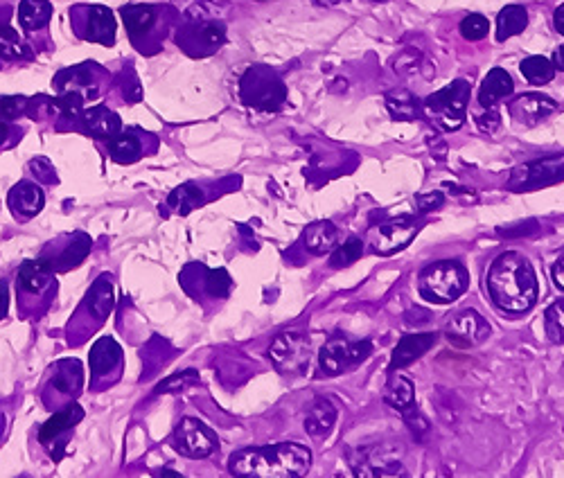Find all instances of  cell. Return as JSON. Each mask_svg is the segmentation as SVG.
I'll use <instances>...</instances> for the list:
<instances>
[{
    "instance_id": "cell-1",
    "label": "cell",
    "mask_w": 564,
    "mask_h": 478,
    "mask_svg": "<svg viewBox=\"0 0 564 478\" xmlns=\"http://www.w3.org/2000/svg\"><path fill=\"white\" fill-rule=\"evenodd\" d=\"M310 465L312 451L301 442L240 449L228 460L231 474L244 478H294L303 476Z\"/></svg>"
},
{
    "instance_id": "cell-2",
    "label": "cell",
    "mask_w": 564,
    "mask_h": 478,
    "mask_svg": "<svg viewBox=\"0 0 564 478\" xmlns=\"http://www.w3.org/2000/svg\"><path fill=\"white\" fill-rule=\"evenodd\" d=\"M492 303L508 314H524L537 300V276L522 253L499 255L488 273Z\"/></svg>"
},
{
    "instance_id": "cell-3",
    "label": "cell",
    "mask_w": 564,
    "mask_h": 478,
    "mask_svg": "<svg viewBox=\"0 0 564 478\" xmlns=\"http://www.w3.org/2000/svg\"><path fill=\"white\" fill-rule=\"evenodd\" d=\"M55 267L48 258L25 260L16 273V294L23 316H41L57 294Z\"/></svg>"
},
{
    "instance_id": "cell-4",
    "label": "cell",
    "mask_w": 564,
    "mask_h": 478,
    "mask_svg": "<svg viewBox=\"0 0 564 478\" xmlns=\"http://www.w3.org/2000/svg\"><path fill=\"white\" fill-rule=\"evenodd\" d=\"M113 307H116L113 278L109 273H102V276L93 282V287L88 289L82 305H79L77 314L73 316V323H70V339L75 343L84 341L88 332H95L100 325H104V321L111 316Z\"/></svg>"
},
{
    "instance_id": "cell-5",
    "label": "cell",
    "mask_w": 564,
    "mask_h": 478,
    "mask_svg": "<svg viewBox=\"0 0 564 478\" xmlns=\"http://www.w3.org/2000/svg\"><path fill=\"white\" fill-rule=\"evenodd\" d=\"M467 282H470V278H467L463 264L443 260L429 264V267L420 273L418 289L420 296L429 300V303L449 305L465 294Z\"/></svg>"
},
{
    "instance_id": "cell-6",
    "label": "cell",
    "mask_w": 564,
    "mask_h": 478,
    "mask_svg": "<svg viewBox=\"0 0 564 478\" xmlns=\"http://www.w3.org/2000/svg\"><path fill=\"white\" fill-rule=\"evenodd\" d=\"M122 21L127 25L129 39L140 52L156 50L170 28V10L158 5H127L122 7Z\"/></svg>"
},
{
    "instance_id": "cell-7",
    "label": "cell",
    "mask_w": 564,
    "mask_h": 478,
    "mask_svg": "<svg viewBox=\"0 0 564 478\" xmlns=\"http://www.w3.org/2000/svg\"><path fill=\"white\" fill-rule=\"evenodd\" d=\"M240 100L255 111H278L287 100V86L269 66H251L240 79Z\"/></svg>"
},
{
    "instance_id": "cell-8",
    "label": "cell",
    "mask_w": 564,
    "mask_h": 478,
    "mask_svg": "<svg viewBox=\"0 0 564 478\" xmlns=\"http://www.w3.org/2000/svg\"><path fill=\"white\" fill-rule=\"evenodd\" d=\"M467 102H470V84L465 79H456L440 88L438 93L429 95L422 102V111L431 120V125L443 131H456L465 122Z\"/></svg>"
},
{
    "instance_id": "cell-9",
    "label": "cell",
    "mask_w": 564,
    "mask_h": 478,
    "mask_svg": "<svg viewBox=\"0 0 564 478\" xmlns=\"http://www.w3.org/2000/svg\"><path fill=\"white\" fill-rule=\"evenodd\" d=\"M84 388V368L77 359H61L50 368L41 386V402L50 413L77 402Z\"/></svg>"
},
{
    "instance_id": "cell-10",
    "label": "cell",
    "mask_w": 564,
    "mask_h": 478,
    "mask_svg": "<svg viewBox=\"0 0 564 478\" xmlns=\"http://www.w3.org/2000/svg\"><path fill=\"white\" fill-rule=\"evenodd\" d=\"M88 368H91V388L95 393L116 386L122 379V373H125L122 345L113 336H100L93 343L91 354H88Z\"/></svg>"
},
{
    "instance_id": "cell-11",
    "label": "cell",
    "mask_w": 564,
    "mask_h": 478,
    "mask_svg": "<svg viewBox=\"0 0 564 478\" xmlns=\"http://www.w3.org/2000/svg\"><path fill=\"white\" fill-rule=\"evenodd\" d=\"M273 366L282 375H303L312 361V343L303 332H282L269 348Z\"/></svg>"
},
{
    "instance_id": "cell-12",
    "label": "cell",
    "mask_w": 564,
    "mask_h": 478,
    "mask_svg": "<svg viewBox=\"0 0 564 478\" xmlns=\"http://www.w3.org/2000/svg\"><path fill=\"white\" fill-rule=\"evenodd\" d=\"M79 39L113 46L116 43V16L104 5H79L70 10Z\"/></svg>"
},
{
    "instance_id": "cell-13",
    "label": "cell",
    "mask_w": 564,
    "mask_h": 478,
    "mask_svg": "<svg viewBox=\"0 0 564 478\" xmlns=\"http://www.w3.org/2000/svg\"><path fill=\"white\" fill-rule=\"evenodd\" d=\"M82 420H84V409L73 402L64 406V409L52 413L48 422H43V427L39 429V442L50 451L52 458L61 460L66 456L70 436H73L75 427Z\"/></svg>"
},
{
    "instance_id": "cell-14",
    "label": "cell",
    "mask_w": 564,
    "mask_h": 478,
    "mask_svg": "<svg viewBox=\"0 0 564 478\" xmlns=\"http://www.w3.org/2000/svg\"><path fill=\"white\" fill-rule=\"evenodd\" d=\"M370 352H373V343L368 339L350 341L348 336H332V339L323 345L319 364L325 375L334 377L361 364V361L368 359Z\"/></svg>"
},
{
    "instance_id": "cell-15",
    "label": "cell",
    "mask_w": 564,
    "mask_h": 478,
    "mask_svg": "<svg viewBox=\"0 0 564 478\" xmlns=\"http://www.w3.org/2000/svg\"><path fill=\"white\" fill-rule=\"evenodd\" d=\"M174 449L188 458H208L217 449V436L201 420L183 418L174 429Z\"/></svg>"
},
{
    "instance_id": "cell-16",
    "label": "cell",
    "mask_w": 564,
    "mask_h": 478,
    "mask_svg": "<svg viewBox=\"0 0 564 478\" xmlns=\"http://www.w3.org/2000/svg\"><path fill=\"white\" fill-rule=\"evenodd\" d=\"M562 179H564V156H549L517 167L513 176H510L508 188L535 190V188H544V185L558 183Z\"/></svg>"
},
{
    "instance_id": "cell-17",
    "label": "cell",
    "mask_w": 564,
    "mask_h": 478,
    "mask_svg": "<svg viewBox=\"0 0 564 478\" xmlns=\"http://www.w3.org/2000/svg\"><path fill=\"white\" fill-rule=\"evenodd\" d=\"M447 341L456 348H474L490 336V325L477 309H463L445 325Z\"/></svg>"
},
{
    "instance_id": "cell-18",
    "label": "cell",
    "mask_w": 564,
    "mask_h": 478,
    "mask_svg": "<svg viewBox=\"0 0 564 478\" xmlns=\"http://www.w3.org/2000/svg\"><path fill=\"white\" fill-rule=\"evenodd\" d=\"M226 28L219 21H195L183 32L179 30V46H183L190 55L204 57L224 46Z\"/></svg>"
},
{
    "instance_id": "cell-19",
    "label": "cell",
    "mask_w": 564,
    "mask_h": 478,
    "mask_svg": "<svg viewBox=\"0 0 564 478\" xmlns=\"http://www.w3.org/2000/svg\"><path fill=\"white\" fill-rule=\"evenodd\" d=\"M418 233V224L411 217L391 219L386 224L370 230V246L375 253L391 255L407 246Z\"/></svg>"
},
{
    "instance_id": "cell-20",
    "label": "cell",
    "mask_w": 564,
    "mask_h": 478,
    "mask_svg": "<svg viewBox=\"0 0 564 478\" xmlns=\"http://www.w3.org/2000/svg\"><path fill=\"white\" fill-rule=\"evenodd\" d=\"M558 111V104H555L549 95H542V93H526V95H519L517 100L510 104V115L517 122H522V125H540L546 118H551V115Z\"/></svg>"
},
{
    "instance_id": "cell-21",
    "label": "cell",
    "mask_w": 564,
    "mask_h": 478,
    "mask_svg": "<svg viewBox=\"0 0 564 478\" xmlns=\"http://www.w3.org/2000/svg\"><path fill=\"white\" fill-rule=\"evenodd\" d=\"M77 122L84 134L98 140H109L122 129L120 115L116 111L107 109V106H91V109H84L79 113Z\"/></svg>"
},
{
    "instance_id": "cell-22",
    "label": "cell",
    "mask_w": 564,
    "mask_h": 478,
    "mask_svg": "<svg viewBox=\"0 0 564 478\" xmlns=\"http://www.w3.org/2000/svg\"><path fill=\"white\" fill-rule=\"evenodd\" d=\"M7 203H10V210L14 212L16 219L28 221L32 217H37L43 206H46V194H43L37 183L21 181L10 190Z\"/></svg>"
},
{
    "instance_id": "cell-23",
    "label": "cell",
    "mask_w": 564,
    "mask_h": 478,
    "mask_svg": "<svg viewBox=\"0 0 564 478\" xmlns=\"http://www.w3.org/2000/svg\"><path fill=\"white\" fill-rule=\"evenodd\" d=\"M111 161L120 165H134L147 154L145 136L138 134L136 129H120L116 136L107 140Z\"/></svg>"
},
{
    "instance_id": "cell-24",
    "label": "cell",
    "mask_w": 564,
    "mask_h": 478,
    "mask_svg": "<svg viewBox=\"0 0 564 478\" xmlns=\"http://www.w3.org/2000/svg\"><path fill=\"white\" fill-rule=\"evenodd\" d=\"M438 341V334L434 332H427V334H409V336H402L400 343L395 345L393 350V359H391V370H402L407 368L413 361L420 359L422 354L427 350H431Z\"/></svg>"
},
{
    "instance_id": "cell-25",
    "label": "cell",
    "mask_w": 564,
    "mask_h": 478,
    "mask_svg": "<svg viewBox=\"0 0 564 478\" xmlns=\"http://www.w3.org/2000/svg\"><path fill=\"white\" fill-rule=\"evenodd\" d=\"M95 64H86L82 68L66 70L59 75V93H75L84 102H91L100 95V86L95 84Z\"/></svg>"
},
{
    "instance_id": "cell-26",
    "label": "cell",
    "mask_w": 564,
    "mask_h": 478,
    "mask_svg": "<svg viewBox=\"0 0 564 478\" xmlns=\"http://www.w3.org/2000/svg\"><path fill=\"white\" fill-rule=\"evenodd\" d=\"M64 246H61V251L55 255V258H48L55 271H70L79 267L86 260V255L91 253V246H93V239L88 237L86 233H75V235H64ZM46 258V255H43Z\"/></svg>"
},
{
    "instance_id": "cell-27",
    "label": "cell",
    "mask_w": 564,
    "mask_h": 478,
    "mask_svg": "<svg viewBox=\"0 0 564 478\" xmlns=\"http://www.w3.org/2000/svg\"><path fill=\"white\" fill-rule=\"evenodd\" d=\"M513 91H515L513 77H510L504 68H495V70H490L486 79H483L481 91H479V102L483 109H495L501 100H506V97L513 95Z\"/></svg>"
},
{
    "instance_id": "cell-28",
    "label": "cell",
    "mask_w": 564,
    "mask_h": 478,
    "mask_svg": "<svg viewBox=\"0 0 564 478\" xmlns=\"http://www.w3.org/2000/svg\"><path fill=\"white\" fill-rule=\"evenodd\" d=\"M334 422H337V406L328 397H319L305 415V431L312 438H328Z\"/></svg>"
},
{
    "instance_id": "cell-29",
    "label": "cell",
    "mask_w": 564,
    "mask_h": 478,
    "mask_svg": "<svg viewBox=\"0 0 564 478\" xmlns=\"http://www.w3.org/2000/svg\"><path fill=\"white\" fill-rule=\"evenodd\" d=\"M339 230L332 221H314L312 226H307L303 233V246L314 255H325L332 253L334 246H337Z\"/></svg>"
},
{
    "instance_id": "cell-30",
    "label": "cell",
    "mask_w": 564,
    "mask_h": 478,
    "mask_svg": "<svg viewBox=\"0 0 564 478\" xmlns=\"http://www.w3.org/2000/svg\"><path fill=\"white\" fill-rule=\"evenodd\" d=\"M384 400L386 404L393 406V409L400 411L402 415H409L416 411V393H413V384L402 375H393L389 379Z\"/></svg>"
},
{
    "instance_id": "cell-31",
    "label": "cell",
    "mask_w": 564,
    "mask_h": 478,
    "mask_svg": "<svg viewBox=\"0 0 564 478\" xmlns=\"http://www.w3.org/2000/svg\"><path fill=\"white\" fill-rule=\"evenodd\" d=\"M52 19V7L48 0H23L19 5V23L23 30L37 32L46 28Z\"/></svg>"
},
{
    "instance_id": "cell-32",
    "label": "cell",
    "mask_w": 564,
    "mask_h": 478,
    "mask_svg": "<svg viewBox=\"0 0 564 478\" xmlns=\"http://www.w3.org/2000/svg\"><path fill=\"white\" fill-rule=\"evenodd\" d=\"M528 25L526 7L522 5H508L497 16V39L506 41L513 39L517 34H522Z\"/></svg>"
},
{
    "instance_id": "cell-33",
    "label": "cell",
    "mask_w": 564,
    "mask_h": 478,
    "mask_svg": "<svg viewBox=\"0 0 564 478\" xmlns=\"http://www.w3.org/2000/svg\"><path fill=\"white\" fill-rule=\"evenodd\" d=\"M201 203H204V192H201V188L195 183H183L167 197V206H170V210H174L176 215H190Z\"/></svg>"
},
{
    "instance_id": "cell-34",
    "label": "cell",
    "mask_w": 564,
    "mask_h": 478,
    "mask_svg": "<svg viewBox=\"0 0 564 478\" xmlns=\"http://www.w3.org/2000/svg\"><path fill=\"white\" fill-rule=\"evenodd\" d=\"M386 109H389V113L395 120L409 122V120L418 118L422 106L409 91H393L386 95Z\"/></svg>"
},
{
    "instance_id": "cell-35",
    "label": "cell",
    "mask_w": 564,
    "mask_h": 478,
    "mask_svg": "<svg viewBox=\"0 0 564 478\" xmlns=\"http://www.w3.org/2000/svg\"><path fill=\"white\" fill-rule=\"evenodd\" d=\"M519 70H522V75L528 84L533 86H542V84H549L551 79L555 77V66L551 59L540 57V55H533V57H526L522 64H519Z\"/></svg>"
},
{
    "instance_id": "cell-36",
    "label": "cell",
    "mask_w": 564,
    "mask_h": 478,
    "mask_svg": "<svg viewBox=\"0 0 564 478\" xmlns=\"http://www.w3.org/2000/svg\"><path fill=\"white\" fill-rule=\"evenodd\" d=\"M28 43L23 41V37L10 25H3L0 28V57L3 59H23L28 57Z\"/></svg>"
},
{
    "instance_id": "cell-37",
    "label": "cell",
    "mask_w": 564,
    "mask_h": 478,
    "mask_svg": "<svg viewBox=\"0 0 564 478\" xmlns=\"http://www.w3.org/2000/svg\"><path fill=\"white\" fill-rule=\"evenodd\" d=\"M361 255H364V242H361L359 237H350L346 244L332 251L330 264H332L334 269L350 267V264H355L361 258Z\"/></svg>"
},
{
    "instance_id": "cell-38",
    "label": "cell",
    "mask_w": 564,
    "mask_h": 478,
    "mask_svg": "<svg viewBox=\"0 0 564 478\" xmlns=\"http://www.w3.org/2000/svg\"><path fill=\"white\" fill-rule=\"evenodd\" d=\"M544 330L553 343H564V300H558L546 309Z\"/></svg>"
},
{
    "instance_id": "cell-39",
    "label": "cell",
    "mask_w": 564,
    "mask_h": 478,
    "mask_svg": "<svg viewBox=\"0 0 564 478\" xmlns=\"http://www.w3.org/2000/svg\"><path fill=\"white\" fill-rule=\"evenodd\" d=\"M233 289V278L226 269H210L206 271V291L213 298H226Z\"/></svg>"
},
{
    "instance_id": "cell-40",
    "label": "cell",
    "mask_w": 564,
    "mask_h": 478,
    "mask_svg": "<svg viewBox=\"0 0 564 478\" xmlns=\"http://www.w3.org/2000/svg\"><path fill=\"white\" fill-rule=\"evenodd\" d=\"M199 384V375H197V370H183V373H176L172 375L170 379H165V382H161L156 386V395H163V393H179L183 391V388H188V386H195Z\"/></svg>"
},
{
    "instance_id": "cell-41",
    "label": "cell",
    "mask_w": 564,
    "mask_h": 478,
    "mask_svg": "<svg viewBox=\"0 0 564 478\" xmlns=\"http://www.w3.org/2000/svg\"><path fill=\"white\" fill-rule=\"evenodd\" d=\"M488 30H490V23H488L486 16H481V14H470L461 21V34H463V39H467V41L486 39Z\"/></svg>"
},
{
    "instance_id": "cell-42",
    "label": "cell",
    "mask_w": 564,
    "mask_h": 478,
    "mask_svg": "<svg viewBox=\"0 0 564 478\" xmlns=\"http://www.w3.org/2000/svg\"><path fill=\"white\" fill-rule=\"evenodd\" d=\"M28 106H30V102L21 95L0 97V120H5V122L19 120L21 115L28 113Z\"/></svg>"
},
{
    "instance_id": "cell-43",
    "label": "cell",
    "mask_w": 564,
    "mask_h": 478,
    "mask_svg": "<svg viewBox=\"0 0 564 478\" xmlns=\"http://www.w3.org/2000/svg\"><path fill=\"white\" fill-rule=\"evenodd\" d=\"M416 203H418V208H420L422 212H429V210L443 206V194H440V192L420 194V197L416 199Z\"/></svg>"
},
{
    "instance_id": "cell-44",
    "label": "cell",
    "mask_w": 564,
    "mask_h": 478,
    "mask_svg": "<svg viewBox=\"0 0 564 478\" xmlns=\"http://www.w3.org/2000/svg\"><path fill=\"white\" fill-rule=\"evenodd\" d=\"M7 309H10V289L5 282H0V321L7 316Z\"/></svg>"
},
{
    "instance_id": "cell-45",
    "label": "cell",
    "mask_w": 564,
    "mask_h": 478,
    "mask_svg": "<svg viewBox=\"0 0 564 478\" xmlns=\"http://www.w3.org/2000/svg\"><path fill=\"white\" fill-rule=\"evenodd\" d=\"M553 282H555V287H558L560 291H564V258L555 262V267H553Z\"/></svg>"
},
{
    "instance_id": "cell-46",
    "label": "cell",
    "mask_w": 564,
    "mask_h": 478,
    "mask_svg": "<svg viewBox=\"0 0 564 478\" xmlns=\"http://www.w3.org/2000/svg\"><path fill=\"white\" fill-rule=\"evenodd\" d=\"M553 28H555V32L564 37V5H560L558 10L553 12Z\"/></svg>"
},
{
    "instance_id": "cell-47",
    "label": "cell",
    "mask_w": 564,
    "mask_h": 478,
    "mask_svg": "<svg viewBox=\"0 0 564 478\" xmlns=\"http://www.w3.org/2000/svg\"><path fill=\"white\" fill-rule=\"evenodd\" d=\"M553 66H555V70H562L564 73V46H560L558 50L553 52Z\"/></svg>"
},
{
    "instance_id": "cell-48",
    "label": "cell",
    "mask_w": 564,
    "mask_h": 478,
    "mask_svg": "<svg viewBox=\"0 0 564 478\" xmlns=\"http://www.w3.org/2000/svg\"><path fill=\"white\" fill-rule=\"evenodd\" d=\"M7 138H10V125L5 120H0V147H5Z\"/></svg>"
},
{
    "instance_id": "cell-49",
    "label": "cell",
    "mask_w": 564,
    "mask_h": 478,
    "mask_svg": "<svg viewBox=\"0 0 564 478\" xmlns=\"http://www.w3.org/2000/svg\"><path fill=\"white\" fill-rule=\"evenodd\" d=\"M312 3L319 7H339L343 3H348V0H312Z\"/></svg>"
},
{
    "instance_id": "cell-50",
    "label": "cell",
    "mask_w": 564,
    "mask_h": 478,
    "mask_svg": "<svg viewBox=\"0 0 564 478\" xmlns=\"http://www.w3.org/2000/svg\"><path fill=\"white\" fill-rule=\"evenodd\" d=\"M3 433H5V415L0 413V440H3Z\"/></svg>"
},
{
    "instance_id": "cell-51",
    "label": "cell",
    "mask_w": 564,
    "mask_h": 478,
    "mask_svg": "<svg viewBox=\"0 0 564 478\" xmlns=\"http://www.w3.org/2000/svg\"><path fill=\"white\" fill-rule=\"evenodd\" d=\"M375 3H384V0H375Z\"/></svg>"
}]
</instances>
